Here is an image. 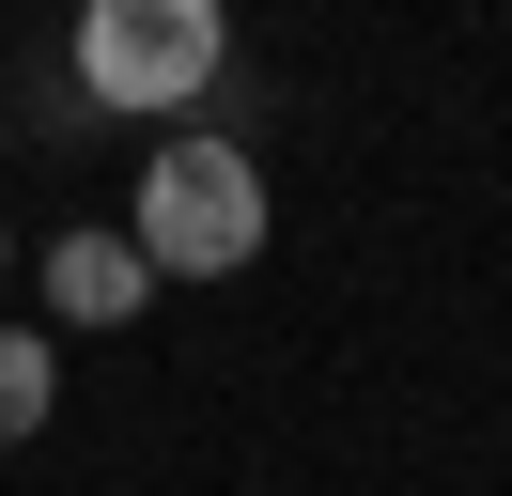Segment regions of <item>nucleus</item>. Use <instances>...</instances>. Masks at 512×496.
Instances as JSON below:
<instances>
[{
	"label": "nucleus",
	"instance_id": "obj_1",
	"mask_svg": "<svg viewBox=\"0 0 512 496\" xmlns=\"http://www.w3.org/2000/svg\"><path fill=\"white\" fill-rule=\"evenodd\" d=\"M125 248L156 279H249L264 264V171L233 124H171L140 155V202H125Z\"/></svg>",
	"mask_w": 512,
	"mask_h": 496
},
{
	"label": "nucleus",
	"instance_id": "obj_2",
	"mask_svg": "<svg viewBox=\"0 0 512 496\" xmlns=\"http://www.w3.org/2000/svg\"><path fill=\"white\" fill-rule=\"evenodd\" d=\"M233 78V16L218 0H94L78 16V93L109 124H187Z\"/></svg>",
	"mask_w": 512,
	"mask_h": 496
},
{
	"label": "nucleus",
	"instance_id": "obj_3",
	"mask_svg": "<svg viewBox=\"0 0 512 496\" xmlns=\"http://www.w3.org/2000/svg\"><path fill=\"white\" fill-rule=\"evenodd\" d=\"M140 310H156V264H140L109 217L47 248V326H140Z\"/></svg>",
	"mask_w": 512,
	"mask_h": 496
},
{
	"label": "nucleus",
	"instance_id": "obj_4",
	"mask_svg": "<svg viewBox=\"0 0 512 496\" xmlns=\"http://www.w3.org/2000/svg\"><path fill=\"white\" fill-rule=\"evenodd\" d=\"M47 403H63V341H47V326H0V450L47 434Z\"/></svg>",
	"mask_w": 512,
	"mask_h": 496
},
{
	"label": "nucleus",
	"instance_id": "obj_5",
	"mask_svg": "<svg viewBox=\"0 0 512 496\" xmlns=\"http://www.w3.org/2000/svg\"><path fill=\"white\" fill-rule=\"evenodd\" d=\"M0 264H16V233H0Z\"/></svg>",
	"mask_w": 512,
	"mask_h": 496
}]
</instances>
